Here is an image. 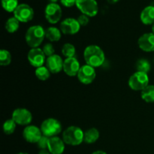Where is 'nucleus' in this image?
<instances>
[{
    "mask_svg": "<svg viewBox=\"0 0 154 154\" xmlns=\"http://www.w3.org/2000/svg\"><path fill=\"white\" fill-rule=\"evenodd\" d=\"M84 58L86 64L96 69L103 65L105 60V52L98 45H89L84 51Z\"/></svg>",
    "mask_w": 154,
    "mask_h": 154,
    "instance_id": "obj_1",
    "label": "nucleus"
},
{
    "mask_svg": "<svg viewBox=\"0 0 154 154\" xmlns=\"http://www.w3.org/2000/svg\"><path fill=\"white\" fill-rule=\"evenodd\" d=\"M45 38V29L40 25L29 27L25 34V40L31 48H39Z\"/></svg>",
    "mask_w": 154,
    "mask_h": 154,
    "instance_id": "obj_2",
    "label": "nucleus"
},
{
    "mask_svg": "<svg viewBox=\"0 0 154 154\" xmlns=\"http://www.w3.org/2000/svg\"><path fill=\"white\" fill-rule=\"evenodd\" d=\"M63 140L69 146H78L84 141V132L80 127L70 126L63 132Z\"/></svg>",
    "mask_w": 154,
    "mask_h": 154,
    "instance_id": "obj_3",
    "label": "nucleus"
},
{
    "mask_svg": "<svg viewBox=\"0 0 154 154\" xmlns=\"http://www.w3.org/2000/svg\"><path fill=\"white\" fill-rule=\"evenodd\" d=\"M42 134L48 138L58 136L59 134L62 132V124L57 119L50 117L45 119L42 123L40 126Z\"/></svg>",
    "mask_w": 154,
    "mask_h": 154,
    "instance_id": "obj_4",
    "label": "nucleus"
},
{
    "mask_svg": "<svg viewBox=\"0 0 154 154\" xmlns=\"http://www.w3.org/2000/svg\"><path fill=\"white\" fill-rule=\"evenodd\" d=\"M150 79L148 74L136 72L132 74L129 78L128 84L131 90L134 91H142L149 85Z\"/></svg>",
    "mask_w": 154,
    "mask_h": 154,
    "instance_id": "obj_5",
    "label": "nucleus"
},
{
    "mask_svg": "<svg viewBox=\"0 0 154 154\" xmlns=\"http://www.w3.org/2000/svg\"><path fill=\"white\" fill-rule=\"evenodd\" d=\"M76 6L83 14L93 17L99 12V5L96 0H76Z\"/></svg>",
    "mask_w": 154,
    "mask_h": 154,
    "instance_id": "obj_6",
    "label": "nucleus"
},
{
    "mask_svg": "<svg viewBox=\"0 0 154 154\" xmlns=\"http://www.w3.org/2000/svg\"><path fill=\"white\" fill-rule=\"evenodd\" d=\"M27 60L32 67L37 69L41 66H43L44 64L46 63L47 57L42 48H31L27 54Z\"/></svg>",
    "mask_w": 154,
    "mask_h": 154,
    "instance_id": "obj_7",
    "label": "nucleus"
},
{
    "mask_svg": "<svg viewBox=\"0 0 154 154\" xmlns=\"http://www.w3.org/2000/svg\"><path fill=\"white\" fill-rule=\"evenodd\" d=\"M14 17L20 23H28L34 17V10L28 4H19L14 11Z\"/></svg>",
    "mask_w": 154,
    "mask_h": 154,
    "instance_id": "obj_8",
    "label": "nucleus"
},
{
    "mask_svg": "<svg viewBox=\"0 0 154 154\" xmlns=\"http://www.w3.org/2000/svg\"><path fill=\"white\" fill-rule=\"evenodd\" d=\"M62 8L57 3H49L45 10V16L47 21L51 24H56L61 20Z\"/></svg>",
    "mask_w": 154,
    "mask_h": 154,
    "instance_id": "obj_9",
    "label": "nucleus"
},
{
    "mask_svg": "<svg viewBox=\"0 0 154 154\" xmlns=\"http://www.w3.org/2000/svg\"><path fill=\"white\" fill-rule=\"evenodd\" d=\"M11 118L19 126H29L32 121V114L28 109L17 108L12 112Z\"/></svg>",
    "mask_w": 154,
    "mask_h": 154,
    "instance_id": "obj_10",
    "label": "nucleus"
},
{
    "mask_svg": "<svg viewBox=\"0 0 154 154\" xmlns=\"http://www.w3.org/2000/svg\"><path fill=\"white\" fill-rule=\"evenodd\" d=\"M43 136L40 128L35 125H29L25 126L23 130V138L26 142L30 144H37L41 138Z\"/></svg>",
    "mask_w": 154,
    "mask_h": 154,
    "instance_id": "obj_11",
    "label": "nucleus"
},
{
    "mask_svg": "<svg viewBox=\"0 0 154 154\" xmlns=\"http://www.w3.org/2000/svg\"><path fill=\"white\" fill-rule=\"evenodd\" d=\"M78 79L81 84L84 85H89L94 81L96 78V72L95 68L88 65H84L80 69L78 72Z\"/></svg>",
    "mask_w": 154,
    "mask_h": 154,
    "instance_id": "obj_12",
    "label": "nucleus"
},
{
    "mask_svg": "<svg viewBox=\"0 0 154 154\" xmlns=\"http://www.w3.org/2000/svg\"><path fill=\"white\" fill-rule=\"evenodd\" d=\"M81 25L78 20L72 17L66 18L60 23V29L64 35H75L81 29Z\"/></svg>",
    "mask_w": 154,
    "mask_h": 154,
    "instance_id": "obj_13",
    "label": "nucleus"
},
{
    "mask_svg": "<svg viewBox=\"0 0 154 154\" xmlns=\"http://www.w3.org/2000/svg\"><path fill=\"white\" fill-rule=\"evenodd\" d=\"M63 63L64 60L62 57L55 54L51 57H47L45 64L51 74H58L63 70Z\"/></svg>",
    "mask_w": 154,
    "mask_h": 154,
    "instance_id": "obj_14",
    "label": "nucleus"
},
{
    "mask_svg": "<svg viewBox=\"0 0 154 154\" xmlns=\"http://www.w3.org/2000/svg\"><path fill=\"white\" fill-rule=\"evenodd\" d=\"M81 65L76 57L66 58L63 63V72L70 77L77 76L81 69Z\"/></svg>",
    "mask_w": 154,
    "mask_h": 154,
    "instance_id": "obj_15",
    "label": "nucleus"
},
{
    "mask_svg": "<svg viewBox=\"0 0 154 154\" xmlns=\"http://www.w3.org/2000/svg\"><path fill=\"white\" fill-rule=\"evenodd\" d=\"M138 45L141 51L144 52L154 51V34L153 32L144 33L139 37Z\"/></svg>",
    "mask_w": 154,
    "mask_h": 154,
    "instance_id": "obj_16",
    "label": "nucleus"
},
{
    "mask_svg": "<svg viewBox=\"0 0 154 154\" xmlns=\"http://www.w3.org/2000/svg\"><path fill=\"white\" fill-rule=\"evenodd\" d=\"M66 149V144L63 138L55 136L49 138L48 150L51 154H63Z\"/></svg>",
    "mask_w": 154,
    "mask_h": 154,
    "instance_id": "obj_17",
    "label": "nucleus"
},
{
    "mask_svg": "<svg viewBox=\"0 0 154 154\" xmlns=\"http://www.w3.org/2000/svg\"><path fill=\"white\" fill-rule=\"evenodd\" d=\"M140 19L144 25H153L154 23V6L148 5L141 12Z\"/></svg>",
    "mask_w": 154,
    "mask_h": 154,
    "instance_id": "obj_18",
    "label": "nucleus"
},
{
    "mask_svg": "<svg viewBox=\"0 0 154 154\" xmlns=\"http://www.w3.org/2000/svg\"><path fill=\"white\" fill-rule=\"evenodd\" d=\"M45 38L51 42H57L61 39L62 32L60 29L50 26L45 29Z\"/></svg>",
    "mask_w": 154,
    "mask_h": 154,
    "instance_id": "obj_19",
    "label": "nucleus"
},
{
    "mask_svg": "<svg viewBox=\"0 0 154 154\" xmlns=\"http://www.w3.org/2000/svg\"><path fill=\"white\" fill-rule=\"evenodd\" d=\"M100 137L99 131L96 128H90L84 132V142L92 144L96 143Z\"/></svg>",
    "mask_w": 154,
    "mask_h": 154,
    "instance_id": "obj_20",
    "label": "nucleus"
},
{
    "mask_svg": "<svg viewBox=\"0 0 154 154\" xmlns=\"http://www.w3.org/2000/svg\"><path fill=\"white\" fill-rule=\"evenodd\" d=\"M141 96L142 100L147 103H154V85L149 84L141 92Z\"/></svg>",
    "mask_w": 154,
    "mask_h": 154,
    "instance_id": "obj_21",
    "label": "nucleus"
},
{
    "mask_svg": "<svg viewBox=\"0 0 154 154\" xmlns=\"http://www.w3.org/2000/svg\"><path fill=\"white\" fill-rule=\"evenodd\" d=\"M20 21L14 17L8 18L5 24V29L9 33H14L19 29Z\"/></svg>",
    "mask_w": 154,
    "mask_h": 154,
    "instance_id": "obj_22",
    "label": "nucleus"
},
{
    "mask_svg": "<svg viewBox=\"0 0 154 154\" xmlns=\"http://www.w3.org/2000/svg\"><path fill=\"white\" fill-rule=\"evenodd\" d=\"M135 69L137 72L148 74L151 69V66L150 62L146 59H139L135 63Z\"/></svg>",
    "mask_w": 154,
    "mask_h": 154,
    "instance_id": "obj_23",
    "label": "nucleus"
},
{
    "mask_svg": "<svg viewBox=\"0 0 154 154\" xmlns=\"http://www.w3.org/2000/svg\"><path fill=\"white\" fill-rule=\"evenodd\" d=\"M35 75L36 78L40 80V81H45L49 79L50 77H51V72L47 68V66H43L35 69Z\"/></svg>",
    "mask_w": 154,
    "mask_h": 154,
    "instance_id": "obj_24",
    "label": "nucleus"
},
{
    "mask_svg": "<svg viewBox=\"0 0 154 154\" xmlns=\"http://www.w3.org/2000/svg\"><path fill=\"white\" fill-rule=\"evenodd\" d=\"M62 54L66 58H71V57H75L76 54V48L75 45L71 43H66L63 45L61 49Z\"/></svg>",
    "mask_w": 154,
    "mask_h": 154,
    "instance_id": "obj_25",
    "label": "nucleus"
},
{
    "mask_svg": "<svg viewBox=\"0 0 154 154\" xmlns=\"http://www.w3.org/2000/svg\"><path fill=\"white\" fill-rule=\"evenodd\" d=\"M17 123H15L14 120L12 118L8 119L7 120L5 121V123H3V132H4L5 135H10L14 132L15 129L17 127Z\"/></svg>",
    "mask_w": 154,
    "mask_h": 154,
    "instance_id": "obj_26",
    "label": "nucleus"
},
{
    "mask_svg": "<svg viewBox=\"0 0 154 154\" xmlns=\"http://www.w3.org/2000/svg\"><path fill=\"white\" fill-rule=\"evenodd\" d=\"M2 5L5 11L9 13H14L19 4L18 0H2Z\"/></svg>",
    "mask_w": 154,
    "mask_h": 154,
    "instance_id": "obj_27",
    "label": "nucleus"
},
{
    "mask_svg": "<svg viewBox=\"0 0 154 154\" xmlns=\"http://www.w3.org/2000/svg\"><path fill=\"white\" fill-rule=\"evenodd\" d=\"M11 63V54L8 51L2 49L0 51V66H8Z\"/></svg>",
    "mask_w": 154,
    "mask_h": 154,
    "instance_id": "obj_28",
    "label": "nucleus"
},
{
    "mask_svg": "<svg viewBox=\"0 0 154 154\" xmlns=\"http://www.w3.org/2000/svg\"><path fill=\"white\" fill-rule=\"evenodd\" d=\"M42 51L45 53V56L47 57H49L55 54V49H54V45L51 43H47L42 48Z\"/></svg>",
    "mask_w": 154,
    "mask_h": 154,
    "instance_id": "obj_29",
    "label": "nucleus"
},
{
    "mask_svg": "<svg viewBox=\"0 0 154 154\" xmlns=\"http://www.w3.org/2000/svg\"><path fill=\"white\" fill-rule=\"evenodd\" d=\"M49 138H48V137H47V136H45V135H43V136L41 138V139L39 140L38 142L37 143L38 147V148L40 149V150L48 149Z\"/></svg>",
    "mask_w": 154,
    "mask_h": 154,
    "instance_id": "obj_30",
    "label": "nucleus"
},
{
    "mask_svg": "<svg viewBox=\"0 0 154 154\" xmlns=\"http://www.w3.org/2000/svg\"><path fill=\"white\" fill-rule=\"evenodd\" d=\"M89 17H90L87 16V15L85 14H81L78 18H77V20H78V23H79V24L81 25V26H86L89 23V22H90Z\"/></svg>",
    "mask_w": 154,
    "mask_h": 154,
    "instance_id": "obj_31",
    "label": "nucleus"
},
{
    "mask_svg": "<svg viewBox=\"0 0 154 154\" xmlns=\"http://www.w3.org/2000/svg\"><path fill=\"white\" fill-rule=\"evenodd\" d=\"M60 2L65 7L71 8L76 5V0H60Z\"/></svg>",
    "mask_w": 154,
    "mask_h": 154,
    "instance_id": "obj_32",
    "label": "nucleus"
},
{
    "mask_svg": "<svg viewBox=\"0 0 154 154\" xmlns=\"http://www.w3.org/2000/svg\"><path fill=\"white\" fill-rule=\"evenodd\" d=\"M38 154H51L50 153L49 150L48 149H44V150H40Z\"/></svg>",
    "mask_w": 154,
    "mask_h": 154,
    "instance_id": "obj_33",
    "label": "nucleus"
},
{
    "mask_svg": "<svg viewBox=\"0 0 154 154\" xmlns=\"http://www.w3.org/2000/svg\"><path fill=\"white\" fill-rule=\"evenodd\" d=\"M92 154H108V153H107L106 152L103 151V150H96V151L93 152Z\"/></svg>",
    "mask_w": 154,
    "mask_h": 154,
    "instance_id": "obj_34",
    "label": "nucleus"
},
{
    "mask_svg": "<svg viewBox=\"0 0 154 154\" xmlns=\"http://www.w3.org/2000/svg\"><path fill=\"white\" fill-rule=\"evenodd\" d=\"M107 2H108L109 4H116V3L118 2L120 0H105Z\"/></svg>",
    "mask_w": 154,
    "mask_h": 154,
    "instance_id": "obj_35",
    "label": "nucleus"
},
{
    "mask_svg": "<svg viewBox=\"0 0 154 154\" xmlns=\"http://www.w3.org/2000/svg\"><path fill=\"white\" fill-rule=\"evenodd\" d=\"M58 1H60V0H49L50 3H57Z\"/></svg>",
    "mask_w": 154,
    "mask_h": 154,
    "instance_id": "obj_36",
    "label": "nucleus"
},
{
    "mask_svg": "<svg viewBox=\"0 0 154 154\" xmlns=\"http://www.w3.org/2000/svg\"><path fill=\"white\" fill-rule=\"evenodd\" d=\"M17 154H29L28 153H26V152H20V153H17Z\"/></svg>",
    "mask_w": 154,
    "mask_h": 154,
    "instance_id": "obj_37",
    "label": "nucleus"
},
{
    "mask_svg": "<svg viewBox=\"0 0 154 154\" xmlns=\"http://www.w3.org/2000/svg\"><path fill=\"white\" fill-rule=\"evenodd\" d=\"M152 32L154 34V23L152 25Z\"/></svg>",
    "mask_w": 154,
    "mask_h": 154,
    "instance_id": "obj_38",
    "label": "nucleus"
},
{
    "mask_svg": "<svg viewBox=\"0 0 154 154\" xmlns=\"http://www.w3.org/2000/svg\"><path fill=\"white\" fill-rule=\"evenodd\" d=\"M153 61H154V60H153Z\"/></svg>",
    "mask_w": 154,
    "mask_h": 154,
    "instance_id": "obj_39",
    "label": "nucleus"
}]
</instances>
